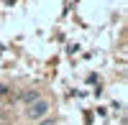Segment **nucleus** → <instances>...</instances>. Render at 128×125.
<instances>
[{
    "instance_id": "f257e3e1",
    "label": "nucleus",
    "mask_w": 128,
    "mask_h": 125,
    "mask_svg": "<svg viewBox=\"0 0 128 125\" xmlns=\"http://www.w3.org/2000/svg\"><path fill=\"white\" fill-rule=\"evenodd\" d=\"M46 112H49V102H46V100H41V97H38V100H34V102L26 107V115H28L31 120H41Z\"/></svg>"
},
{
    "instance_id": "f03ea898",
    "label": "nucleus",
    "mask_w": 128,
    "mask_h": 125,
    "mask_svg": "<svg viewBox=\"0 0 128 125\" xmlns=\"http://www.w3.org/2000/svg\"><path fill=\"white\" fill-rule=\"evenodd\" d=\"M20 100H23L26 105H31V102H34V100H38V92H36V89H26L23 95H20Z\"/></svg>"
},
{
    "instance_id": "7ed1b4c3",
    "label": "nucleus",
    "mask_w": 128,
    "mask_h": 125,
    "mask_svg": "<svg viewBox=\"0 0 128 125\" xmlns=\"http://www.w3.org/2000/svg\"><path fill=\"white\" fill-rule=\"evenodd\" d=\"M41 125H54V120H44V123H41Z\"/></svg>"
}]
</instances>
